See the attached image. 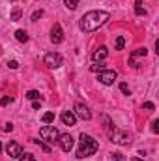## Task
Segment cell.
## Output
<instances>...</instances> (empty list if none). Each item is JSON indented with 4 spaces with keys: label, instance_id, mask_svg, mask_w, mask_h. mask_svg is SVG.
Wrapping results in <instances>:
<instances>
[{
    "label": "cell",
    "instance_id": "obj_32",
    "mask_svg": "<svg viewBox=\"0 0 159 161\" xmlns=\"http://www.w3.org/2000/svg\"><path fill=\"white\" fill-rule=\"evenodd\" d=\"M41 107V99L40 101H38V99H36V101H34V103H32V109H40Z\"/></svg>",
    "mask_w": 159,
    "mask_h": 161
},
{
    "label": "cell",
    "instance_id": "obj_34",
    "mask_svg": "<svg viewBox=\"0 0 159 161\" xmlns=\"http://www.w3.org/2000/svg\"><path fill=\"white\" fill-rule=\"evenodd\" d=\"M0 150H2V144H0Z\"/></svg>",
    "mask_w": 159,
    "mask_h": 161
},
{
    "label": "cell",
    "instance_id": "obj_8",
    "mask_svg": "<svg viewBox=\"0 0 159 161\" xmlns=\"http://www.w3.org/2000/svg\"><path fill=\"white\" fill-rule=\"evenodd\" d=\"M6 152H8V156L9 158H13V159H19L21 156H23V146L19 144V142H8V146H6Z\"/></svg>",
    "mask_w": 159,
    "mask_h": 161
},
{
    "label": "cell",
    "instance_id": "obj_15",
    "mask_svg": "<svg viewBox=\"0 0 159 161\" xmlns=\"http://www.w3.org/2000/svg\"><path fill=\"white\" fill-rule=\"evenodd\" d=\"M135 11H137V15H144L146 13L142 9V0H135Z\"/></svg>",
    "mask_w": 159,
    "mask_h": 161
},
{
    "label": "cell",
    "instance_id": "obj_1",
    "mask_svg": "<svg viewBox=\"0 0 159 161\" xmlns=\"http://www.w3.org/2000/svg\"><path fill=\"white\" fill-rule=\"evenodd\" d=\"M111 19V15L107 11H101V9H94V11H88L80 17L79 26L82 32H94L97 28H101L103 25H107V21Z\"/></svg>",
    "mask_w": 159,
    "mask_h": 161
},
{
    "label": "cell",
    "instance_id": "obj_20",
    "mask_svg": "<svg viewBox=\"0 0 159 161\" xmlns=\"http://www.w3.org/2000/svg\"><path fill=\"white\" fill-rule=\"evenodd\" d=\"M64 4H66L69 9H75V8L79 6V0H64Z\"/></svg>",
    "mask_w": 159,
    "mask_h": 161
},
{
    "label": "cell",
    "instance_id": "obj_14",
    "mask_svg": "<svg viewBox=\"0 0 159 161\" xmlns=\"http://www.w3.org/2000/svg\"><path fill=\"white\" fill-rule=\"evenodd\" d=\"M41 120H43V124H51V122H54V113H45V114L41 116Z\"/></svg>",
    "mask_w": 159,
    "mask_h": 161
},
{
    "label": "cell",
    "instance_id": "obj_33",
    "mask_svg": "<svg viewBox=\"0 0 159 161\" xmlns=\"http://www.w3.org/2000/svg\"><path fill=\"white\" fill-rule=\"evenodd\" d=\"M131 161H144V159H140V158H133Z\"/></svg>",
    "mask_w": 159,
    "mask_h": 161
},
{
    "label": "cell",
    "instance_id": "obj_19",
    "mask_svg": "<svg viewBox=\"0 0 159 161\" xmlns=\"http://www.w3.org/2000/svg\"><path fill=\"white\" fill-rule=\"evenodd\" d=\"M90 69H92V71H97V73H99L101 69H105V64H103V62H96V64H94V66H92Z\"/></svg>",
    "mask_w": 159,
    "mask_h": 161
},
{
    "label": "cell",
    "instance_id": "obj_28",
    "mask_svg": "<svg viewBox=\"0 0 159 161\" xmlns=\"http://www.w3.org/2000/svg\"><path fill=\"white\" fill-rule=\"evenodd\" d=\"M152 131H154V133H159V120L152 122Z\"/></svg>",
    "mask_w": 159,
    "mask_h": 161
},
{
    "label": "cell",
    "instance_id": "obj_23",
    "mask_svg": "<svg viewBox=\"0 0 159 161\" xmlns=\"http://www.w3.org/2000/svg\"><path fill=\"white\" fill-rule=\"evenodd\" d=\"M120 90H122L125 96H129V94H131V90H129V86H127L125 82H120Z\"/></svg>",
    "mask_w": 159,
    "mask_h": 161
},
{
    "label": "cell",
    "instance_id": "obj_25",
    "mask_svg": "<svg viewBox=\"0 0 159 161\" xmlns=\"http://www.w3.org/2000/svg\"><path fill=\"white\" fill-rule=\"evenodd\" d=\"M11 101H13L11 96H4V97L0 99V105H8V103H11Z\"/></svg>",
    "mask_w": 159,
    "mask_h": 161
},
{
    "label": "cell",
    "instance_id": "obj_31",
    "mask_svg": "<svg viewBox=\"0 0 159 161\" xmlns=\"http://www.w3.org/2000/svg\"><path fill=\"white\" fill-rule=\"evenodd\" d=\"M4 131H6V133H9V131H13V124H6V127H4Z\"/></svg>",
    "mask_w": 159,
    "mask_h": 161
},
{
    "label": "cell",
    "instance_id": "obj_5",
    "mask_svg": "<svg viewBox=\"0 0 159 161\" xmlns=\"http://www.w3.org/2000/svg\"><path fill=\"white\" fill-rule=\"evenodd\" d=\"M118 79V73H116V69H101L99 73H97V80L101 82V84H105V86H109V84H112L114 80Z\"/></svg>",
    "mask_w": 159,
    "mask_h": 161
},
{
    "label": "cell",
    "instance_id": "obj_10",
    "mask_svg": "<svg viewBox=\"0 0 159 161\" xmlns=\"http://www.w3.org/2000/svg\"><path fill=\"white\" fill-rule=\"evenodd\" d=\"M51 41L54 43V45H58V43H62L64 41V32H62V26L56 23L54 26H52V30H51Z\"/></svg>",
    "mask_w": 159,
    "mask_h": 161
},
{
    "label": "cell",
    "instance_id": "obj_6",
    "mask_svg": "<svg viewBox=\"0 0 159 161\" xmlns=\"http://www.w3.org/2000/svg\"><path fill=\"white\" fill-rule=\"evenodd\" d=\"M43 62H45V66L47 68H51V69H58L60 66H62V56L58 54V53H47L45 54V58H43Z\"/></svg>",
    "mask_w": 159,
    "mask_h": 161
},
{
    "label": "cell",
    "instance_id": "obj_2",
    "mask_svg": "<svg viewBox=\"0 0 159 161\" xmlns=\"http://www.w3.org/2000/svg\"><path fill=\"white\" fill-rule=\"evenodd\" d=\"M97 148H99V144H97V141L94 139V137H90V135H80V144H79V150H77V158L79 159H84V158H90V156H94L96 152H97Z\"/></svg>",
    "mask_w": 159,
    "mask_h": 161
},
{
    "label": "cell",
    "instance_id": "obj_7",
    "mask_svg": "<svg viewBox=\"0 0 159 161\" xmlns=\"http://www.w3.org/2000/svg\"><path fill=\"white\" fill-rule=\"evenodd\" d=\"M73 114L79 116L80 120H90V118H92V113H90L88 105H84L82 101H77V103H75V113H73Z\"/></svg>",
    "mask_w": 159,
    "mask_h": 161
},
{
    "label": "cell",
    "instance_id": "obj_22",
    "mask_svg": "<svg viewBox=\"0 0 159 161\" xmlns=\"http://www.w3.org/2000/svg\"><path fill=\"white\" fill-rule=\"evenodd\" d=\"M19 161H36V158H34L32 154H23V156L19 158Z\"/></svg>",
    "mask_w": 159,
    "mask_h": 161
},
{
    "label": "cell",
    "instance_id": "obj_13",
    "mask_svg": "<svg viewBox=\"0 0 159 161\" xmlns=\"http://www.w3.org/2000/svg\"><path fill=\"white\" fill-rule=\"evenodd\" d=\"M15 38L21 41V43H26L28 41V34H26V30H17L15 32Z\"/></svg>",
    "mask_w": 159,
    "mask_h": 161
},
{
    "label": "cell",
    "instance_id": "obj_18",
    "mask_svg": "<svg viewBox=\"0 0 159 161\" xmlns=\"http://www.w3.org/2000/svg\"><path fill=\"white\" fill-rule=\"evenodd\" d=\"M146 54H148V49L146 47H140V49H137L133 53V56H146Z\"/></svg>",
    "mask_w": 159,
    "mask_h": 161
},
{
    "label": "cell",
    "instance_id": "obj_11",
    "mask_svg": "<svg viewBox=\"0 0 159 161\" xmlns=\"http://www.w3.org/2000/svg\"><path fill=\"white\" fill-rule=\"evenodd\" d=\"M109 56V49L105 47V45H101V47H97L96 51H94V54H92V58H94V62H103L105 58Z\"/></svg>",
    "mask_w": 159,
    "mask_h": 161
},
{
    "label": "cell",
    "instance_id": "obj_12",
    "mask_svg": "<svg viewBox=\"0 0 159 161\" xmlns=\"http://www.w3.org/2000/svg\"><path fill=\"white\" fill-rule=\"evenodd\" d=\"M60 118H62V122H64L66 125H75V122H77V116H75L71 111H64Z\"/></svg>",
    "mask_w": 159,
    "mask_h": 161
},
{
    "label": "cell",
    "instance_id": "obj_26",
    "mask_svg": "<svg viewBox=\"0 0 159 161\" xmlns=\"http://www.w3.org/2000/svg\"><path fill=\"white\" fill-rule=\"evenodd\" d=\"M8 68H9V69H17V68H19V62H17V60H9V62H8Z\"/></svg>",
    "mask_w": 159,
    "mask_h": 161
},
{
    "label": "cell",
    "instance_id": "obj_27",
    "mask_svg": "<svg viewBox=\"0 0 159 161\" xmlns=\"http://www.w3.org/2000/svg\"><path fill=\"white\" fill-rule=\"evenodd\" d=\"M142 107H144L146 111H154V109H156V105H154L152 101H144V105H142Z\"/></svg>",
    "mask_w": 159,
    "mask_h": 161
},
{
    "label": "cell",
    "instance_id": "obj_24",
    "mask_svg": "<svg viewBox=\"0 0 159 161\" xmlns=\"http://www.w3.org/2000/svg\"><path fill=\"white\" fill-rule=\"evenodd\" d=\"M41 17H43V9H38V11L32 13V21H38V19H41Z\"/></svg>",
    "mask_w": 159,
    "mask_h": 161
},
{
    "label": "cell",
    "instance_id": "obj_4",
    "mask_svg": "<svg viewBox=\"0 0 159 161\" xmlns=\"http://www.w3.org/2000/svg\"><path fill=\"white\" fill-rule=\"evenodd\" d=\"M111 141L114 144H120V146H129L131 144V135L127 131H123V129H114L111 133Z\"/></svg>",
    "mask_w": 159,
    "mask_h": 161
},
{
    "label": "cell",
    "instance_id": "obj_17",
    "mask_svg": "<svg viewBox=\"0 0 159 161\" xmlns=\"http://www.w3.org/2000/svg\"><path fill=\"white\" fill-rule=\"evenodd\" d=\"M125 47V40H123V36H118L116 38V51H122Z\"/></svg>",
    "mask_w": 159,
    "mask_h": 161
},
{
    "label": "cell",
    "instance_id": "obj_3",
    "mask_svg": "<svg viewBox=\"0 0 159 161\" xmlns=\"http://www.w3.org/2000/svg\"><path fill=\"white\" fill-rule=\"evenodd\" d=\"M40 137L47 142H58V137H60V131L54 127V125H43L40 129Z\"/></svg>",
    "mask_w": 159,
    "mask_h": 161
},
{
    "label": "cell",
    "instance_id": "obj_9",
    "mask_svg": "<svg viewBox=\"0 0 159 161\" xmlns=\"http://www.w3.org/2000/svg\"><path fill=\"white\" fill-rule=\"evenodd\" d=\"M58 144H60V148H62L64 152H69V150L73 148V137H71L69 133H64V135L58 137Z\"/></svg>",
    "mask_w": 159,
    "mask_h": 161
},
{
    "label": "cell",
    "instance_id": "obj_29",
    "mask_svg": "<svg viewBox=\"0 0 159 161\" xmlns=\"http://www.w3.org/2000/svg\"><path fill=\"white\" fill-rule=\"evenodd\" d=\"M34 142H36V144H38V146H41V148H43V150H45V152H51V148H49V146H45V144H43V142H41V141H36V139H34Z\"/></svg>",
    "mask_w": 159,
    "mask_h": 161
},
{
    "label": "cell",
    "instance_id": "obj_21",
    "mask_svg": "<svg viewBox=\"0 0 159 161\" xmlns=\"http://www.w3.org/2000/svg\"><path fill=\"white\" fill-rule=\"evenodd\" d=\"M19 19H21V8H15L11 13V21H19Z\"/></svg>",
    "mask_w": 159,
    "mask_h": 161
},
{
    "label": "cell",
    "instance_id": "obj_16",
    "mask_svg": "<svg viewBox=\"0 0 159 161\" xmlns=\"http://www.w3.org/2000/svg\"><path fill=\"white\" fill-rule=\"evenodd\" d=\"M26 97L32 99V101H36V99H40V92L38 90H30V92H26Z\"/></svg>",
    "mask_w": 159,
    "mask_h": 161
},
{
    "label": "cell",
    "instance_id": "obj_30",
    "mask_svg": "<svg viewBox=\"0 0 159 161\" xmlns=\"http://www.w3.org/2000/svg\"><path fill=\"white\" fill-rule=\"evenodd\" d=\"M112 159H114V161H125V158H123L122 154H118V152H116V154H112Z\"/></svg>",
    "mask_w": 159,
    "mask_h": 161
}]
</instances>
